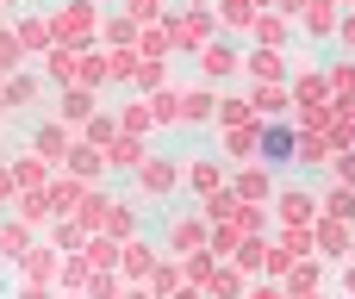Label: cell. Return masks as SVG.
Instances as JSON below:
<instances>
[{
  "instance_id": "obj_1",
  "label": "cell",
  "mask_w": 355,
  "mask_h": 299,
  "mask_svg": "<svg viewBox=\"0 0 355 299\" xmlns=\"http://www.w3.org/2000/svg\"><path fill=\"white\" fill-rule=\"evenodd\" d=\"M162 250H168V256H193V250H212V219L200 212V200H193V206H175V212H168V225H162Z\"/></svg>"
},
{
  "instance_id": "obj_2",
  "label": "cell",
  "mask_w": 355,
  "mask_h": 299,
  "mask_svg": "<svg viewBox=\"0 0 355 299\" xmlns=\"http://www.w3.org/2000/svg\"><path fill=\"white\" fill-rule=\"evenodd\" d=\"M181 187H187V162H181V156H156V150H150V156H144V169H137V194H144L150 206H168Z\"/></svg>"
},
{
  "instance_id": "obj_3",
  "label": "cell",
  "mask_w": 355,
  "mask_h": 299,
  "mask_svg": "<svg viewBox=\"0 0 355 299\" xmlns=\"http://www.w3.org/2000/svg\"><path fill=\"white\" fill-rule=\"evenodd\" d=\"M168 31H175V50L181 56H200V44H212L225 25H218V6H181L168 19Z\"/></svg>"
},
{
  "instance_id": "obj_4",
  "label": "cell",
  "mask_w": 355,
  "mask_h": 299,
  "mask_svg": "<svg viewBox=\"0 0 355 299\" xmlns=\"http://www.w3.org/2000/svg\"><path fill=\"white\" fill-rule=\"evenodd\" d=\"M193 69H200V81H237L243 75V50H237V37L231 31H218L212 44H200V56H193Z\"/></svg>"
},
{
  "instance_id": "obj_5",
  "label": "cell",
  "mask_w": 355,
  "mask_h": 299,
  "mask_svg": "<svg viewBox=\"0 0 355 299\" xmlns=\"http://www.w3.org/2000/svg\"><path fill=\"white\" fill-rule=\"evenodd\" d=\"M50 19H56V37H62V44H94V37H100V25H106L100 0H62Z\"/></svg>"
},
{
  "instance_id": "obj_6",
  "label": "cell",
  "mask_w": 355,
  "mask_h": 299,
  "mask_svg": "<svg viewBox=\"0 0 355 299\" xmlns=\"http://www.w3.org/2000/svg\"><path fill=\"white\" fill-rule=\"evenodd\" d=\"M231 187H237L243 200H262V206H275V194H281V181H275V162H262V156H250V162H231Z\"/></svg>"
},
{
  "instance_id": "obj_7",
  "label": "cell",
  "mask_w": 355,
  "mask_h": 299,
  "mask_svg": "<svg viewBox=\"0 0 355 299\" xmlns=\"http://www.w3.org/2000/svg\"><path fill=\"white\" fill-rule=\"evenodd\" d=\"M162 256H168V250H162L156 237H144V231H137V237H125V256H119V275H125L131 287H150V275H156V262H162Z\"/></svg>"
},
{
  "instance_id": "obj_8",
  "label": "cell",
  "mask_w": 355,
  "mask_h": 299,
  "mask_svg": "<svg viewBox=\"0 0 355 299\" xmlns=\"http://www.w3.org/2000/svg\"><path fill=\"white\" fill-rule=\"evenodd\" d=\"M262 162H300V119H262Z\"/></svg>"
},
{
  "instance_id": "obj_9",
  "label": "cell",
  "mask_w": 355,
  "mask_h": 299,
  "mask_svg": "<svg viewBox=\"0 0 355 299\" xmlns=\"http://www.w3.org/2000/svg\"><path fill=\"white\" fill-rule=\"evenodd\" d=\"M62 262H69V250H56V244L44 237V244H31V250L19 256L12 268H19V281H44V287H56V281H62Z\"/></svg>"
},
{
  "instance_id": "obj_10",
  "label": "cell",
  "mask_w": 355,
  "mask_h": 299,
  "mask_svg": "<svg viewBox=\"0 0 355 299\" xmlns=\"http://www.w3.org/2000/svg\"><path fill=\"white\" fill-rule=\"evenodd\" d=\"M312 231H318V256H324V262H337V268H343V262L355 256V219H337V212H324Z\"/></svg>"
},
{
  "instance_id": "obj_11",
  "label": "cell",
  "mask_w": 355,
  "mask_h": 299,
  "mask_svg": "<svg viewBox=\"0 0 355 299\" xmlns=\"http://www.w3.org/2000/svg\"><path fill=\"white\" fill-rule=\"evenodd\" d=\"M275 219H281V225H318V219H324V200H318L312 187H293V181H287V187L275 194Z\"/></svg>"
},
{
  "instance_id": "obj_12",
  "label": "cell",
  "mask_w": 355,
  "mask_h": 299,
  "mask_svg": "<svg viewBox=\"0 0 355 299\" xmlns=\"http://www.w3.org/2000/svg\"><path fill=\"white\" fill-rule=\"evenodd\" d=\"M75 137H81V131H75L69 119H37V125H31V150H37V156H50L56 169H62V156L75 150Z\"/></svg>"
},
{
  "instance_id": "obj_13",
  "label": "cell",
  "mask_w": 355,
  "mask_h": 299,
  "mask_svg": "<svg viewBox=\"0 0 355 299\" xmlns=\"http://www.w3.org/2000/svg\"><path fill=\"white\" fill-rule=\"evenodd\" d=\"M37 100H44V75L19 69V75L0 81V106H6V112H37Z\"/></svg>"
},
{
  "instance_id": "obj_14",
  "label": "cell",
  "mask_w": 355,
  "mask_h": 299,
  "mask_svg": "<svg viewBox=\"0 0 355 299\" xmlns=\"http://www.w3.org/2000/svg\"><path fill=\"white\" fill-rule=\"evenodd\" d=\"M337 25H343V0H306V6H300V31H306V37L331 44Z\"/></svg>"
},
{
  "instance_id": "obj_15",
  "label": "cell",
  "mask_w": 355,
  "mask_h": 299,
  "mask_svg": "<svg viewBox=\"0 0 355 299\" xmlns=\"http://www.w3.org/2000/svg\"><path fill=\"white\" fill-rule=\"evenodd\" d=\"M243 75H250V81H287V75H293V62H287V50H281V44H256V50L243 56Z\"/></svg>"
},
{
  "instance_id": "obj_16",
  "label": "cell",
  "mask_w": 355,
  "mask_h": 299,
  "mask_svg": "<svg viewBox=\"0 0 355 299\" xmlns=\"http://www.w3.org/2000/svg\"><path fill=\"white\" fill-rule=\"evenodd\" d=\"M250 100H256V112L262 119H293V81H250Z\"/></svg>"
},
{
  "instance_id": "obj_17",
  "label": "cell",
  "mask_w": 355,
  "mask_h": 299,
  "mask_svg": "<svg viewBox=\"0 0 355 299\" xmlns=\"http://www.w3.org/2000/svg\"><path fill=\"white\" fill-rule=\"evenodd\" d=\"M218 156H225V162H250V156H262V119L218 131Z\"/></svg>"
},
{
  "instance_id": "obj_18",
  "label": "cell",
  "mask_w": 355,
  "mask_h": 299,
  "mask_svg": "<svg viewBox=\"0 0 355 299\" xmlns=\"http://www.w3.org/2000/svg\"><path fill=\"white\" fill-rule=\"evenodd\" d=\"M62 169H69V175H81V181H94V187H100V181L112 175L106 150H100V144H87V137H75V150L62 156Z\"/></svg>"
},
{
  "instance_id": "obj_19",
  "label": "cell",
  "mask_w": 355,
  "mask_h": 299,
  "mask_svg": "<svg viewBox=\"0 0 355 299\" xmlns=\"http://www.w3.org/2000/svg\"><path fill=\"white\" fill-rule=\"evenodd\" d=\"M218 187H231V162H218V156H193V162H187V194L206 200V194H218Z\"/></svg>"
},
{
  "instance_id": "obj_20",
  "label": "cell",
  "mask_w": 355,
  "mask_h": 299,
  "mask_svg": "<svg viewBox=\"0 0 355 299\" xmlns=\"http://www.w3.org/2000/svg\"><path fill=\"white\" fill-rule=\"evenodd\" d=\"M181 125H218V81H193L187 87V106H181Z\"/></svg>"
},
{
  "instance_id": "obj_21",
  "label": "cell",
  "mask_w": 355,
  "mask_h": 299,
  "mask_svg": "<svg viewBox=\"0 0 355 299\" xmlns=\"http://www.w3.org/2000/svg\"><path fill=\"white\" fill-rule=\"evenodd\" d=\"M19 37H25V50H31L37 62H44V56L62 44V37H56V19H50V12H25V19H19Z\"/></svg>"
},
{
  "instance_id": "obj_22",
  "label": "cell",
  "mask_w": 355,
  "mask_h": 299,
  "mask_svg": "<svg viewBox=\"0 0 355 299\" xmlns=\"http://www.w3.org/2000/svg\"><path fill=\"white\" fill-rule=\"evenodd\" d=\"M94 94H100V87H81V81H75V87H62V94H56V119H69V125L81 131V125L100 112V100H94Z\"/></svg>"
},
{
  "instance_id": "obj_23",
  "label": "cell",
  "mask_w": 355,
  "mask_h": 299,
  "mask_svg": "<svg viewBox=\"0 0 355 299\" xmlns=\"http://www.w3.org/2000/svg\"><path fill=\"white\" fill-rule=\"evenodd\" d=\"M144 156H150V137H131V131H119V137L106 144V162H112V175H137V169H144Z\"/></svg>"
},
{
  "instance_id": "obj_24",
  "label": "cell",
  "mask_w": 355,
  "mask_h": 299,
  "mask_svg": "<svg viewBox=\"0 0 355 299\" xmlns=\"http://www.w3.org/2000/svg\"><path fill=\"white\" fill-rule=\"evenodd\" d=\"M31 244H37V225H25L19 212H6V219H0V262H19Z\"/></svg>"
},
{
  "instance_id": "obj_25",
  "label": "cell",
  "mask_w": 355,
  "mask_h": 299,
  "mask_svg": "<svg viewBox=\"0 0 355 299\" xmlns=\"http://www.w3.org/2000/svg\"><path fill=\"white\" fill-rule=\"evenodd\" d=\"M81 50H87V44H56V50L44 56V75H50L56 87H75V75H81Z\"/></svg>"
},
{
  "instance_id": "obj_26",
  "label": "cell",
  "mask_w": 355,
  "mask_h": 299,
  "mask_svg": "<svg viewBox=\"0 0 355 299\" xmlns=\"http://www.w3.org/2000/svg\"><path fill=\"white\" fill-rule=\"evenodd\" d=\"M87 187H94V181H81V175H69V169H62V175L50 181V206H56V219H69V212H81V200H87Z\"/></svg>"
},
{
  "instance_id": "obj_27",
  "label": "cell",
  "mask_w": 355,
  "mask_h": 299,
  "mask_svg": "<svg viewBox=\"0 0 355 299\" xmlns=\"http://www.w3.org/2000/svg\"><path fill=\"white\" fill-rule=\"evenodd\" d=\"M12 212H19L25 225H37V231H50V225H56V206H50V187H25V194L12 200Z\"/></svg>"
},
{
  "instance_id": "obj_28",
  "label": "cell",
  "mask_w": 355,
  "mask_h": 299,
  "mask_svg": "<svg viewBox=\"0 0 355 299\" xmlns=\"http://www.w3.org/2000/svg\"><path fill=\"white\" fill-rule=\"evenodd\" d=\"M256 19H262V0H218V25H225L231 37L256 31Z\"/></svg>"
},
{
  "instance_id": "obj_29",
  "label": "cell",
  "mask_w": 355,
  "mask_h": 299,
  "mask_svg": "<svg viewBox=\"0 0 355 299\" xmlns=\"http://www.w3.org/2000/svg\"><path fill=\"white\" fill-rule=\"evenodd\" d=\"M100 37H106V50H137V37H144V25H137L131 12H106V25H100Z\"/></svg>"
},
{
  "instance_id": "obj_30",
  "label": "cell",
  "mask_w": 355,
  "mask_h": 299,
  "mask_svg": "<svg viewBox=\"0 0 355 299\" xmlns=\"http://www.w3.org/2000/svg\"><path fill=\"white\" fill-rule=\"evenodd\" d=\"M331 162H337L331 131H300V169H331Z\"/></svg>"
},
{
  "instance_id": "obj_31",
  "label": "cell",
  "mask_w": 355,
  "mask_h": 299,
  "mask_svg": "<svg viewBox=\"0 0 355 299\" xmlns=\"http://www.w3.org/2000/svg\"><path fill=\"white\" fill-rule=\"evenodd\" d=\"M12 175H19V187H50L56 181V162L37 156V150H25V156H12Z\"/></svg>"
},
{
  "instance_id": "obj_32",
  "label": "cell",
  "mask_w": 355,
  "mask_h": 299,
  "mask_svg": "<svg viewBox=\"0 0 355 299\" xmlns=\"http://www.w3.org/2000/svg\"><path fill=\"white\" fill-rule=\"evenodd\" d=\"M250 119H262V112H256V100H250V87H243V94H218V131L250 125Z\"/></svg>"
},
{
  "instance_id": "obj_33",
  "label": "cell",
  "mask_w": 355,
  "mask_h": 299,
  "mask_svg": "<svg viewBox=\"0 0 355 299\" xmlns=\"http://www.w3.org/2000/svg\"><path fill=\"white\" fill-rule=\"evenodd\" d=\"M100 231L125 244V237H137V231H144V219H137V206H131V200H112V206H106V225H100Z\"/></svg>"
},
{
  "instance_id": "obj_34",
  "label": "cell",
  "mask_w": 355,
  "mask_h": 299,
  "mask_svg": "<svg viewBox=\"0 0 355 299\" xmlns=\"http://www.w3.org/2000/svg\"><path fill=\"white\" fill-rule=\"evenodd\" d=\"M331 268H337V262H324V256H306V262H293V275H287V287H293V293H318Z\"/></svg>"
},
{
  "instance_id": "obj_35",
  "label": "cell",
  "mask_w": 355,
  "mask_h": 299,
  "mask_svg": "<svg viewBox=\"0 0 355 299\" xmlns=\"http://www.w3.org/2000/svg\"><path fill=\"white\" fill-rule=\"evenodd\" d=\"M25 62H31V50H25L19 25H0V81H6V75H19Z\"/></svg>"
},
{
  "instance_id": "obj_36",
  "label": "cell",
  "mask_w": 355,
  "mask_h": 299,
  "mask_svg": "<svg viewBox=\"0 0 355 299\" xmlns=\"http://www.w3.org/2000/svg\"><path fill=\"white\" fill-rule=\"evenodd\" d=\"M181 287H187V268H181V256H162V262H156V275H150V293H156V299H175Z\"/></svg>"
},
{
  "instance_id": "obj_37",
  "label": "cell",
  "mask_w": 355,
  "mask_h": 299,
  "mask_svg": "<svg viewBox=\"0 0 355 299\" xmlns=\"http://www.w3.org/2000/svg\"><path fill=\"white\" fill-rule=\"evenodd\" d=\"M150 106H156V125H162V131H175V125H181V106H187V87H156V94H150Z\"/></svg>"
},
{
  "instance_id": "obj_38",
  "label": "cell",
  "mask_w": 355,
  "mask_h": 299,
  "mask_svg": "<svg viewBox=\"0 0 355 299\" xmlns=\"http://www.w3.org/2000/svg\"><path fill=\"white\" fill-rule=\"evenodd\" d=\"M119 125H125L131 137H150V131H162V125H156V106H150V94H137V100L119 112Z\"/></svg>"
},
{
  "instance_id": "obj_39",
  "label": "cell",
  "mask_w": 355,
  "mask_h": 299,
  "mask_svg": "<svg viewBox=\"0 0 355 299\" xmlns=\"http://www.w3.org/2000/svg\"><path fill=\"white\" fill-rule=\"evenodd\" d=\"M44 237H50L56 250H69V256H75V250H87V237H94V231H87V225H81V219L69 212V219H56V225H50Z\"/></svg>"
},
{
  "instance_id": "obj_40",
  "label": "cell",
  "mask_w": 355,
  "mask_h": 299,
  "mask_svg": "<svg viewBox=\"0 0 355 299\" xmlns=\"http://www.w3.org/2000/svg\"><path fill=\"white\" fill-rule=\"evenodd\" d=\"M268 250H275V237H243V250H237V268H243L250 281H262V275H268Z\"/></svg>"
},
{
  "instance_id": "obj_41",
  "label": "cell",
  "mask_w": 355,
  "mask_h": 299,
  "mask_svg": "<svg viewBox=\"0 0 355 299\" xmlns=\"http://www.w3.org/2000/svg\"><path fill=\"white\" fill-rule=\"evenodd\" d=\"M206 293H212V299H243V293H250V275H243L237 262H218V275H212Z\"/></svg>"
},
{
  "instance_id": "obj_42",
  "label": "cell",
  "mask_w": 355,
  "mask_h": 299,
  "mask_svg": "<svg viewBox=\"0 0 355 299\" xmlns=\"http://www.w3.org/2000/svg\"><path fill=\"white\" fill-rule=\"evenodd\" d=\"M287 31H293V12H275V6H262V19H256V44H287Z\"/></svg>"
},
{
  "instance_id": "obj_43",
  "label": "cell",
  "mask_w": 355,
  "mask_h": 299,
  "mask_svg": "<svg viewBox=\"0 0 355 299\" xmlns=\"http://www.w3.org/2000/svg\"><path fill=\"white\" fill-rule=\"evenodd\" d=\"M137 50H144V56H181V50H175V31H168V19H156V25H144V37H137Z\"/></svg>"
},
{
  "instance_id": "obj_44",
  "label": "cell",
  "mask_w": 355,
  "mask_h": 299,
  "mask_svg": "<svg viewBox=\"0 0 355 299\" xmlns=\"http://www.w3.org/2000/svg\"><path fill=\"white\" fill-rule=\"evenodd\" d=\"M81 256H87L94 268H119V256H125V244H119V237H106V231H94Z\"/></svg>"
},
{
  "instance_id": "obj_45",
  "label": "cell",
  "mask_w": 355,
  "mask_h": 299,
  "mask_svg": "<svg viewBox=\"0 0 355 299\" xmlns=\"http://www.w3.org/2000/svg\"><path fill=\"white\" fill-rule=\"evenodd\" d=\"M87 281H94V262L75 250V256L62 262V281H56V293H87Z\"/></svg>"
},
{
  "instance_id": "obj_46",
  "label": "cell",
  "mask_w": 355,
  "mask_h": 299,
  "mask_svg": "<svg viewBox=\"0 0 355 299\" xmlns=\"http://www.w3.org/2000/svg\"><path fill=\"white\" fill-rule=\"evenodd\" d=\"M119 131H125V125H119V112H106V106H100V112H94V119L81 125V137H87V144H100V150H106V144H112Z\"/></svg>"
},
{
  "instance_id": "obj_47",
  "label": "cell",
  "mask_w": 355,
  "mask_h": 299,
  "mask_svg": "<svg viewBox=\"0 0 355 299\" xmlns=\"http://www.w3.org/2000/svg\"><path fill=\"white\" fill-rule=\"evenodd\" d=\"M237 250H243V225H231V219L212 225V256L218 262H237Z\"/></svg>"
},
{
  "instance_id": "obj_48",
  "label": "cell",
  "mask_w": 355,
  "mask_h": 299,
  "mask_svg": "<svg viewBox=\"0 0 355 299\" xmlns=\"http://www.w3.org/2000/svg\"><path fill=\"white\" fill-rule=\"evenodd\" d=\"M106 206H112V194H106V187H87V200H81L75 219H81L87 231H100V225H106Z\"/></svg>"
},
{
  "instance_id": "obj_49",
  "label": "cell",
  "mask_w": 355,
  "mask_h": 299,
  "mask_svg": "<svg viewBox=\"0 0 355 299\" xmlns=\"http://www.w3.org/2000/svg\"><path fill=\"white\" fill-rule=\"evenodd\" d=\"M318 200H324V212H337V219H355V187H349V181H331Z\"/></svg>"
},
{
  "instance_id": "obj_50",
  "label": "cell",
  "mask_w": 355,
  "mask_h": 299,
  "mask_svg": "<svg viewBox=\"0 0 355 299\" xmlns=\"http://www.w3.org/2000/svg\"><path fill=\"white\" fill-rule=\"evenodd\" d=\"M331 94H337V100H355V56L331 62Z\"/></svg>"
},
{
  "instance_id": "obj_51",
  "label": "cell",
  "mask_w": 355,
  "mask_h": 299,
  "mask_svg": "<svg viewBox=\"0 0 355 299\" xmlns=\"http://www.w3.org/2000/svg\"><path fill=\"white\" fill-rule=\"evenodd\" d=\"M125 12H131L137 25H156V19H162L168 6H162V0H125Z\"/></svg>"
},
{
  "instance_id": "obj_52",
  "label": "cell",
  "mask_w": 355,
  "mask_h": 299,
  "mask_svg": "<svg viewBox=\"0 0 355 299\" xmlns=\"http://www.w3.org/2000/svg\"><path fill=\"white\" fill-rule=\"evenodd\" d=\"M25 187H19V175H12V162H0V206H12Z\"/></svg>"
},
{
  "instance_id": "obj_53",
  "label": "cell",
  "mask_w": 355,
  "mask_h": 299,
  "mask_svg": "<svg viewBox=\"0 0 355 299\" xmlns=\"http://www.w3.org/2000/svg\"><path fill=\"white\" fill-rule=\"evenodd\" d=\"M331 181H349V187H355V150H337V162H331Z\"/></svg>"
},
{
  "instance_id": "obj_54",
  "label": "cell",
  "mask_w": 355,
  "mask_h": 299,
  "mask_svg": "<svg viewBox=\"0 0 355 299\" xmlns=\"http://www.w3.org/2000/svg\"><path fill=\"white\" fill-rule=\"evenodd\" d=\"M337 44H343V56H355V6H343V25H337Z\"/></svg>"
},
{
  "instance_id": "obj_55",
  "label": "cell",
  "mask_w": 355,
  "mask_h": 299,
  "mask_svg": "<svg viewBox=\"0 0 355 299\" xmlns=\"http://www.w3.org/2000/svg\"><path fill=\"white\" fill-rule=\"evenodd\" d=\"M12 299H56V287H44V281H19V293Z\"/></svg>"
},
{
  "instance_id": "obj_56",
  "label": "cell",
  "mask_w": 355,
  "mask_h": 299,
  "mask_svg": "<svg viewBox=\"0 0 355 299\" xmlns=\"http://www.w3.org/2000/svg\"><path fill=\"white\" fill-rule=\"evenodd\" d=\"M337 275H343V293H355V256L343 262V268H337Z\"/></svg>"
},
{
  "instance_id": "obj_57",
  "label": "cell",
  "mask_w": 355,
  "mask_h": 299,
  "mask_svg": "<svg viewBox=\"0 0 355 299\" xmlns=\"http://www.w3.org/2000/svg\"><path fill=\"white\" fill-rule=\"evenodd\" d=\"M125 299H156V293L150 287H125Z\"/></svg>"
},
{
  "instance_id": "obj_58",
  "label": "cell",
  "mask_w": 355,
  "mask_h": 299,
  "mask_svg": "<svg viewBox=\"0 0 355 299\" xmlns=\"http://www.w3.org/2000/svg\"><path fill=\"white\" fill-rule=\"evenodd\" d=\"M293 299H331V293H324V287H318V293H293Z\"/></svg>"
},
{
  "instance_id": "obj_59",
  "label": "cell",
  "mask_w": 355,
  "mask_h": 299,
  "mask_svg": "<svg viewBox=\"0 0 355 299\" xmlns=\"http://www.w3.org/2000/svg\"><path fill=\"white\" fill-rule=\"evenodd\" d=\"M187 6H218V0H187Z\"/></svg>"
},
{
  "instance_id": "obj_60",
  "label": "cell",
  "mask_w": 355,
  "mask_h": 299,
  "mask_svg": "<svg viewBox=\"0 0 355 299\" xmlns=\"http://www.w3.org/2000/svg\"><path fill=\"white\" fill-rule=\"evenodd\" d=\"M56 299H87V293H56Z\"/></svg>"
},
{
  "instance_id": "obj_61",
  "label": "cell",
  "mask_w": 355,
  "mask_h": 299,
  "mask_svg": "<svg viewBox=\"0 0 355 299\" xmlns=\"http://www.w3.org/2000/svg\"><path fill=\"white\" fill-rule=\"evenodd\" d=\"M0 125H6V106H0Z\"/></svg>"
},
{
  "instance_id": "obj_62",
  "label": "cell",
  "mask_w": 355,
  "mask_h": 299,
  "mask_svg": "<svg viewBox=\"0 0 355 299\" xmlns=\"http://www.w3.org/2000/svg\"><path fill=\"white\" fill-rule=\"evenodd\" d=\"M343 6H355V0H343Z\"/></svg>"
},
{
  "instance_id": "obj_63",
  "label": "cell",
  "mask_w": 355,
  "mask_h": 299,
  "mask_svg": "<svg viewBox=\"0 0 355 299\" xmlns=\"http://www.w3.org/2000/svg\"><path fill=\"white\" fill-rule=\"evenodd\" d=\"M343 299H355V293H343Z\"/></svg>"
}]
</instances>
